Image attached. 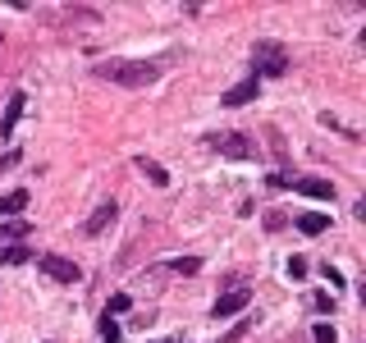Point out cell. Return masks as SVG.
<instances>
[{
    "mask_svg": "<svg viewBox=\"0 0 366 343\" xmlns=\"http://www.w3.org/2000/svg\"><path fill=\"white\" fill-rule=\"evenodd\" d=\"M101 78H110L119 87H151L160 78V65H147V60H106Z\"/></svg>",
    "mask_w": 366,
    "mask_h": 343,
    "instance_id": "6da1fadb",
    "label": "cell"
},
{
    "mask_svg": "<svg viewBox=\"0 0 366 343\" xmlns=\"http://www.w3.org/2000/svg\"><path fill=\"white\" fill-rule=\"evenodd\" d=\"M252 69H256V78H284L289 74V51L279 42H256L252 46Z\"/></svg>",
    "mask_w": 366,
    "mask_h": 343,
    "instance_id": "7a4b0ae2",
    "label": "cell"
},
{
    "mask_svg": "<svg viewBox=\"0 0 366 343\" xmlns=\"http://www.w3.org/2000/svg\"><path fill=\"white\" fill-rule=\"evenodd\" d=\"M211 147H215V151H224L229 160H247V156H256L252 137H243V133H215Z\"/></svg>",
    "mask_w": 366,
    "mask_h": 343,
    "instance_id": "3957f363",
    "label": "cell"
},
{
    "mask_svg": "<svg viewBox=\"0 0 366 343\" xmlns=\"http://www.w3.org/2000/svg\"><path fill=\"white\" fill-rule=\"evenodd\" d=\"M37 266H42V270H46L51 279H60V284H78V275H83V270H78L74 261H65V256H56V252L37 256Z\"/></svg>",
    "mask_w": 366,
    "mask_h": 343,
    "instance_id": "277c9868",
    "label": "cell"
},
{
    "mask_svg": "<svg viewBox=\"0 0 366 343\" xmlns=\"http://www.w3.org/2000/svg\"><path fill=\"white\" fill-rule=\"evenodd\" d=\"M247 298H252L247 288H233V293H224V298H215L211 316H215V321H224V316H238V311L247 307Z\"/></svg>",
    "mask_w": 366,
    "mask_h": 343,
    "instance_id": "5b68a950",
    "label": "cell"
},
{
    "mask_svg": "<svg viewBox=\"0 0 366 343\" xmlns=\"http://www.w3.org/2000/svg\"><path fill=\"white\" fill-rule=\"evenodd\" d=\"M293 192L316 197V201H334V183L330 178H293Z\"/></svg>",
    "mask_w": 366,
    "mask_h": 343,
    "instance_id": "8992f818",
    "label": "cell"
},
{
    "mask_svg": "<svg viewBox=\"0 0 366 343\" xmlns=\"http://www.w3.org/2000/svg\"><path fill=\"white\" fill-rule=\"evenodd\" d=\"M115 215H119V206H115V201H101V206L88 215L83 233H92V238H97V233H106V224H115Z\"/></svg>",
    "mask_w": 366,
    "mask_h": 343,
    "instance_id": "52a82bcc",
    "label": "cell"
},
{
    "mask_svg": "<svg viewBox=\"0 0 366 343\" xmlns=\"http://www.w3.org/2000/svg\"><path fill=\"white\" fill-rule=\"evenodd\" d=\"M247 101H256V78H243V83H233L229 92H224V106H247Z\"/></svg>",
    "mask_w": 366,
    "mask_h": 343,
    "instance_id": "ba28073f",
    "label": "cell"
},
{
    "mask_svg": "<svg viewBox=\"0 0 366 343\" xmlns=\"http://www.w3.org/2000/svg\"><path fill=\"white\" fill-rule=\"evenodd\" d=\"M23 106H28V97H23V92H14V97H10V106H5V115H0V133H5V137L14 133V124H19Z\"/></svg>",
    "mask_w": 366,
    "mask_h": 343,
    "instance_id": "9c48e42d",
    "label": "cell"
},
{
    "mask_svg": "<svg viewBox=\"0 0 366 343\" xmlns=\"http://www.w3.org/2000/svg\"><path fill=\"white\" fill-rule=\"evenodd\" d=\"M293 224H298V229L307 233V238H316V233H325V229H330V215H321V210H307V215H298Z\"/></svg>",
    "mask_w": 366,
    "mask_h": 343,
    "instance_id": "30bf717a",
    "label": "cell"
},
{
    "mask_svg": "<svg viewBox=\"0 0 366 343\" xmlns=\"http://www.w3.org/2000/svg\"><path fill=\"white\" fill-rule=\"evenodd\" d=\"M23 261H33V252L23 243H0V266H23Z\"/></svg>",
    "mask_w": 366,
    "mask_h": 343,
    "instance_id": "8fae6325",
    "label": "cell"
},
{
    "mask_svg": "<svg viewBox=\"0 0 366 343\" xmlns=\"http://www.w3.org/2000/svg\"><path fill=\"white\" fill-rule=\"evenodd\" d=\"M23 206H28V188H14V192L0 197V215H19Z\"/></svg>",
    "mask_w": 366,
    "mask_h": 343,
    "instance_id": "7c38bea8",
    "label": "cell"
},
{
    "mask_svg": "<svg viewBox=\"0 0 366 343\" xmlns=\"http://www.w3.org/2000/svg\"><path fill=\"white\" fill-rule=\"evenodd\" d=\"M33 233V224H23V220H10V224H0V243H23Z\"/></svg>",
    "mask_w": 366,
    "mask_h": 343,
    "instance_id": "4fadbf2b",
    "label": "cell"
},
{
    "mask_svg": "<svg viewBox=\"0 0 366 343\" xmlns=\"http://www.w3.org/2000/svg\"><path fill=\"white\" fill-rule=\"evenodd\" d=\"M124 339V330H119V321H115L110 311H106V316H101V343H119Z\"/></svg>",
    "mask_w": 366,
    "mask_h": 343,
    "instance_id": "5bb4252c",
    "label": "cell"
},
{
    "mask_svg": "<svg viewBox=\"0 0 366 343\" xmlns=\"http://www.w3.org/2000/svg\"><path fill=\"white\" fill-rule=\"evenodd\" d=\"M138 165H142V174L151 178L156 188H165V183H169V174H165V169H160V165H156V160H147V156H142V160H138Z\"/></svg>",
    "mask_w": 366,
    "mask_h": 343,
    "instance_id": "9a60e30c",
    "label": "cell"
},
{
    "mask_svg": "<svg viewBox=\"0 0 366 343\" xmlns=\"http://www.w3.org/2000/svg\"><path fill=\"white\" fill-rule=\"evenodd\" d=\"M169 270H174V275H197L201 261H197V256H174V261H169Z\"/></svg>",
    "mask_w": 366,
    "mask_h": 343,
    "instance_id": "2e32d148",
    "label": "cell"
},
{
    "mask_svg": "<svg viewBox=\"0 0 366 343\" xmlns=\"http://www.w3.org/2000/svg\"><path fill=\"white\" fill-rule=\"evenodd\" d=\"M334 307H339V298H330V293H316V311H325V316H330Z\"/></svg>",
    "mask_w": 366,
    "mask_h": 343,
    "instance_id": "e0dca14e",
    "label": "cell"
},
{
    "mask_svg": "<svg viewBox=\"0 0 366 343\" xmlns=\"http://www.w3.org/2000/svg\"><path fill=\"white\" fill-rule=\"evenodd\" d=\"M289 279H307V261H302V256L289 261Z\"/></svg>",
    "mask_w": 366,
    "mask_h": 343,
    "instance_id": "ac0fdd59",
    "label": "cell"
},
{
    "mask_svg": "<svg viewBox=\"0 0 366 343\" xmlns=\"http://www.w3.org/2000/svg\"><path fill=\"white\" fill-rule=\"evenodd\" d=\"M321 275H325V279H330V288H344V275H339V270H334V266H330V261H325V266H321Z\"/></svg>",
    "mask_w": 366,
    "mask_h": 343,
    "instance_id": "d6986e66",
    "label": "cell"
},
{
    "mask_svg": "<svg viewBox=\"0 0 366 343\" xmlns=\"http://www.w3.org/2000/svg\"><path fill=\"white\" fill-rule=\"evenodd\" d=\"M311 334H316V343H334V339H339V334H334V325H316Z\"/></svg>",
    "mask_w": 366,
    "mask_h": 343,
    "instance_id": "ffe728a7",
    "label": "cell"
},
{
    "mask_svg": "<svg viewBox=\"0 0 366 343\" xmlns=\"http://www.w3.org/2000/svg\"><path fill=\"white\" fill-rule=\"evenodd\" d=\"M128 307H133V298H128V293H115V298H110V311H128Z\"/></svg>",
    "mask_w": 366,
    "mask_h": 343,
    "instance_id": "44dd1931",
    "label": "cell"
}]
</instances>
